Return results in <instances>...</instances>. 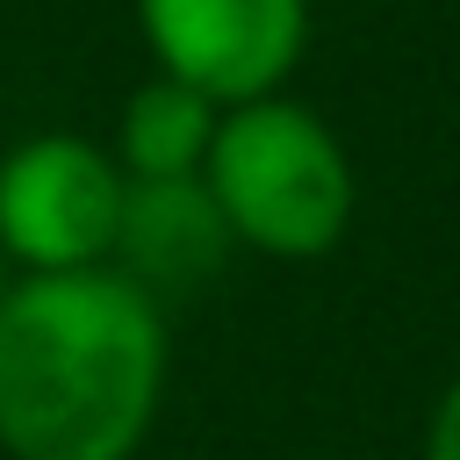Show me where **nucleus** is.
Returning <instances> with one entry per match:
<instances>
[{
	"label": "nucleus",
	"instance_id": "1",
	"mask_svg": "<svg viewBox=\"0 0 460 460\" xmlns=\"http://www.w3.org/2000/svg\"><path fill=\"white\" fill-rule=\"evenodd\" d=\"M165 395V309L115 266L0 288V453L137 460Z\"/></svg>",
	"mask_w": 460,
	"mask_h": 460
},
{
	"label": "nucleus",
	"instance_id": "2",
	"mask_svg": "<svg viewBox=\"0 0 460 460\" xmlns=\"http://www.w3.org/2000/svg\"><path fill=\"white\" fill-rule=\"evenodd\" d=\"M201 187L230 244L259 259H323L338 252L359 208V180L338 129L288 93H259L216 115Z\"/></svg>",
	"mask_w": 460,
	"mask_h": 460
},
{
	"label": "nucleus",
	"instance_id": "6",
	"mask_svg": "<svg viewBox=\"0 0 460 460\" xmlns=\"http://www.w3.org/2000/svg\"><path fill=\"white\" fill-rule=\"evenodd\" d=\"M216 101L208 93H194L187 79H172V72H151L129 101H122V115H115V165L129 172V180H194L201 172V158H208V137H216Z\"/></svg>",
	"mask_w": 460,
	"mask_h": 460
},
{
	"label": "nucleus",
	"instance_id": "7",
	"mask_svg": "<svg viewBox=\"0 0 460 460\" xmlns=\"http://www.w3.org/2000/svg\"><path fill=\"white\" fill-rule=\"evenodd\" d=\"M424 460H460V374L446 381V395L431 402V424H424Z\"/></svg>",
	"mask_w": 460,
	"mask_h": 460
},
{
	"label": "nucleus",
	"instance_id": "8",
	"mask_svg": "<svg viewBox=\"0 0 460 460\" xmlns=\"http://www.w3.org/2000/svg\"><path fill=\"white\" fill-rule=\"evenodd\" d=\"M7 280H14V273H7V259H0V288H7Z\"/></svg>",
	"mask_w": 460,
	"mask_h": 460
},
{
	"label": "nucleus",
	"instance_id": "3",
	"mask_svg": "<svg viewBox=\"0 0 460 460\" xmlns=\"http://www.w3.org/2000/svg\"><path fill=\"white\" fill-rule=\"evenodd\" d=\"M129 172L108 144L43 129L0 158V259L7 273H79L115 259Z\"/></svg>",
	"mask_w": 460,
	"mask_h": 460
},
{
	"label": "nucleus",
	"instance_id": "4",
	"mask_svg": "<svg viewBox=\"0 0 460 460\" xmlns=\"http://www.w3.org/2000/svg\"><path fill=\"white\" fill-rule=\"evenodd\" d=\"M137 29L158 72L237 108L288 86L309 50V0H137Z\"/></svg>",
	"mask_w": 460,
	"mask_h": 460
},
{
	"label": "nucleus",
	"instance_id": "5",
	"mask_svg": "<svg viewBox=\"0 0 460 460\" xmlns=\"http://www.w3.org/2000/svg\"><path fill=\"white\" fill-rule=\"evenodd\" d=\"M230 259V230L194 180H129L122 194V230H115V273H129L144 295H180L216 280Z\"/></svg>",
	"mask_w": 460,
	"mask_h": 460
}]
</instances>
